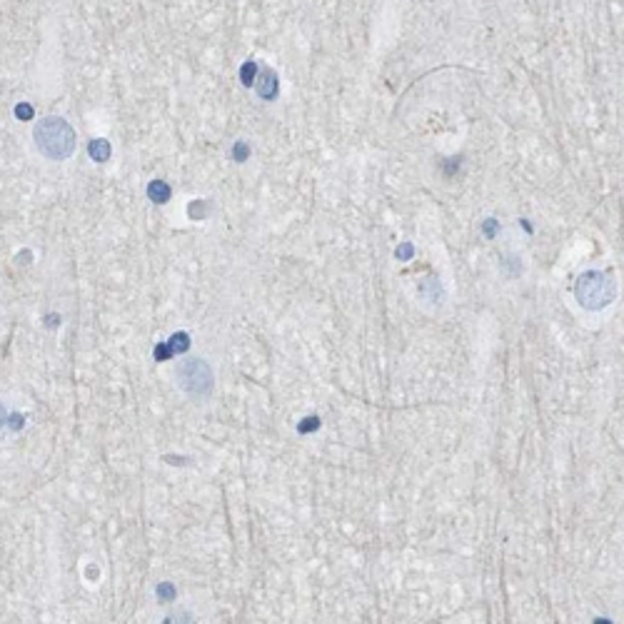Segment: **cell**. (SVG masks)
Returning a JSON list of instances; mask_svg holds the SVG:
<instances>
[{
	"mask_svg": "<svg viewBox=\"0 0 624 624\" xmlns=\"http://www.w3.org/2000/svg\"><path fill=\"white\" fill-rule=\"evenodd\" d=\"M175 375H178L180 389L187 392V395H192V397H205V395H210L212 382H215L210 365L203 362V359H185V362H180Z\"/></svg>",
	"mask_w": 624,
	"mask_h": 624,
	"instance_id": "3957f363",
	"label": "cell"
},
{
	"mask_svg": "<svg viewBox=\"0 0 624 624\" xmlns=\"http://www.w3.org/2000/svg\"><path fill=\"white\" fill-rule=\"evenodd\" d=\"M247 155H250V148H247L245 143H235V148H233V157H235L238 162H245V160H247Z\"/></svg>",
	"mask_w": 624,
	"mask_h": 624,
	"instance_id": "8fae6325",
	"label": "cell"
},
{
	"mask_svg": "<svg viewBox=\"0 0 624 624\" xmlns=\"http://www.w3.org/2000/svg\"><path fill=\"white\" fill-rule=\"evenodd\" d=\"M170 195H173V190H170V185H168L165 180H152V182L148 185V198L152 200V203H157V205L168 203Z\"/></svg>",
	"mask_w": 624,
	"mask_h": 624,
	"instance_id": "5b68a950",
	"label": "cell"
},
{
	"mask_svg": "<svg viewBox=\"0 0 624 624\" xmlns=\"http://www.w3.org/2000/svg\"><path fill=\"white\" fill-rule=\"evenodd\" d=\"M168 357H173L170 350H168V345H157L155 347V359H168Z\"/></svg>",
	"mask_w": 624,
	"mask_h": 624,
	"instance_id": "5bb4252c",
	"label": "cell"
},
{
	"mask_svg": "<svg viewBox=\"0 0 624 624\" xmlns=\"http://www.w3.org/2000/svg\"><path fill=\"white\" fill-rule=\"evenodd\" d=\"M257 95L262 97V100H275L277 97V90H280V80H277V75H275V70H270V68H265L260 75H257Z\"/></svg>",
	"mask_w": 624,
	"mask_h": 624,
	"instance_id": "277c9868",
	"label": "cell"
},
{
	"mask_svg": "<svg viewBox=\"0 0 624 624\" xmlns=\"http://www.w3.org/2000/svg\"><path fill=\"white\" fill-rule=\"evenodd\" d=\"M397 257H400V260H410V257H412V245H402V247H397Z\"/></svg>",
	"mask_w": 624,
	"mask_h": 624,
	"instance_id": "4fadbf2b",
	"label": "cell"
},
{
	"mask_svg": "<svg viewBox=\"0 0 624 624\" xmlns=\"http://www.w3.org/2000/svg\"><path fill=\"white\" fill-rule=\"evenodd\" d=\"M8 419H10V427H13V430H20V427H23V417L20 415H13V417H8Z\"/></svg>",
	"mask_w": 624,
	"mask_h": 624,
	"instance_id": "9a60e30c",
	"label": "cell"
},
{
	"mask_svg": "<svg viewBox=\"0 0 624 624\" xmlns=\"http://www.w3.org/2000/svg\"><path fill=\"white\" fill-rule=\"evenodd\" d=\"M574 295L584 310L595 312V310H604L607 305H612V300L617 295V287H614V280L609 275L589 270V272L579 275V280L574 285Z\"/></svg>",
	"mask_w": 624,
	"mask_h": 624,
	"instance_id": "7a4b0ae2",
	"label": "cell"
},
{
	"mask_svg": "<svg viewBox=\"0 0 624 624\" xmlns=\"http://www.w3.org/2000/svg\"><path fill=\"white\" fill-rule=\"evenodd\" d=\"M5 422H8V412H5V405L0 402V427H3Z\"/></svg>",
	"mask_w": 624,
	"mask_h": 624,
	"instance_id": "2e32d148",
	"label": "cell"
},
{
	"mask_svg": "<svg viewBox=\"0 0 624 624\" xmlns=\"http://www.w3.org/2000/svg\"><path fill=\"white\" fill-rule=\"evenodd\" d=\"M484 233H487V235H495V222H492V220H487V225H484Z\"/></svg>",
	"mask_w": 624,
	"mask_h": 624,
	"instance_id": "e0dca14e",
	"label": "cell"
},
{
	"mask_svg": "<svg viewBox=\"0 0 624 624\" xmlns=\"http://www.w3.org/2000/svg\"><path fill=\"white\" fill-rule=\"evenodd\" d=\"M88 152H90V157H92L95 162H105V160L110 157V143H108V140H103V138H95V140H90Z\"/></svg>",
	"mask_w": 624,
	"mask_h": 624,
	"instance_id": "8992f818",
	"label": "cell"
},
{
	"mask_svg": "<svg viewBox=\"0 0 624 624\" xmlns=\"http://www.w3.org/2000/svg\"><path fill=\"white\" fill-rule=\"evenodd\" d=\"M157 597H160V602H173L175 599V587L170 582H162L157 587Z\"/></svg>",
	"mask_w": 624,
	"mask_h": 624,
	"instance_id": "30bf717a",
	"label": "cell"
},
{
	"mask_svg": "<svg viewBox=\"0 0 624 624\" xmlns=\"http://www.w3.org/2000/svg\"><path fill=\"white\" fill-rule=\"evenodd\" d=\"M187 347H190V335L187 332H175L170 337V342H168V350H170L173 357L180 355V352H187Z\"/></svg>",
	"mask_w": 624,
	"mask_h": 624,
	"instance_id": "52a82bcc",
	"label": "cell"
},
{
	"mask_svg": "<svg viewBox=\"0 0 624 624\" xmlns=\"http://www.w3.org/2000/svg\"><path fill=\"white\" fill-rule=\"evenodd\" d=\"M320 427V417H305V422L298 424V432L300 435H307V432H315Z\"/></svg>",
	"mask_w": 624,
	"mask_h": 624,
	"instance_id": "9c48e42d",
	"label": "cell"
},
{
	"mask_svg": "<svg viewBox=\"0 0 624 624\" xmlns=\"http://www.w3.org/2000/svg\"><path fill=\"white\" fill-rule=\"evenodd\" d=\"M35 145L48 160H65L75 150V130L68 125V120L48 115L32 130Z\"/></svg>",
	"mask_w": 624,
	"mask_h": 624,
	"instance_id": "6da1fadb",
	"label": "cell"
},
{
	"mask_svg": "<svg viewBox=\"0 0 624 624\" xmlns=\"http://www.w3.org/2000/svg\"><path fill=\"white\" fill-rule=\"evenodd\" d=\"M260 70H257V62H245L242 65V70H240V83L245 85V88H252V83H255V75H257Z\"/></svg>",
	"mask_w": 624,
	"mask_h": 624,
	"instance_id": "ba28073f",
	"label": "cell"
},
{
	"mask_svg": "<svg viewBox=\"0 0 624 624\" xmlns=\"http://www.w3.org/2000/svg\"><path fill=\"white\" fill-rule=\"evenodd\" d=\"M48 325H58V315H50L48 317Z\"/></svg>",
	"mask_w": 624,
	"mask_h": 624,
	"instance_id": "ac0fdd59",
	"label": "cell"
},
{
	"mask_svg": "<svg viewBox=\"0 0 624 624\" xmlns=\"http://www.w3.org/2000/svg\"><path fill=\"white\" fill-rule=\"evenodd\" d=\"M15 115L20 120H32V105H28V103H20L18 108H15Z\"/></svg>",
	"mask_w": 624,
	"mask_h": 624,
	"instance_id": "7c38bea8",
	"label": "cell"
}]
</instances>
